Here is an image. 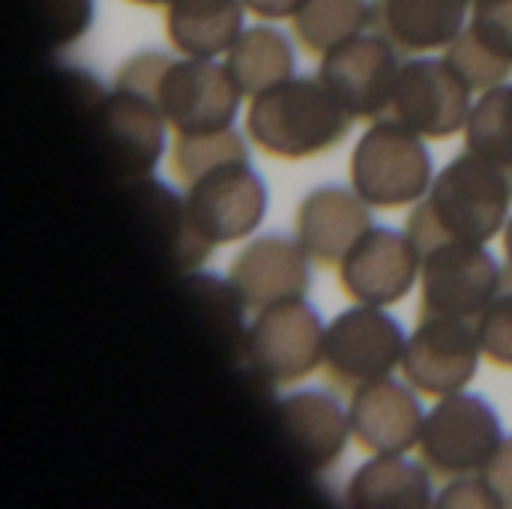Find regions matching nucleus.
Here are the masks:
<instances>
[{
  "mask_svg": "<svg viewBox=\"0 0 512 509\" xmlns=\"http://www.w3.org/2000/svg\"><path fill=\"white\" fill-rule=\"evenodd\" d=\"M510 204L512 168L465 147L411 210L405 234L420 258L444 243H489L504 228Z\"/></svg>",
  "mask_w": 512,
  "mask_h": 509,
  "instance_id": "nucleus-1",
  "label": "nucleus"
},
{
  "mask_svg": "<svg viewBox=\"0 0 512 509\" xmlns=\"http://www.w3.org/2000/svg\"><path fill=\"white\" fill-rule=\"evenodd\" d=\"M114 84L147 93L174 135L231 129L243 96L228 66L210 63L204 57L174 60L162 51L132 54L120 66Z\"/></svg>",
  "mask_w": 512,
  "mask_h": 509,
  "instance_id": "nucleus-2",
  "label": "nucleus"
},
{
  "mask_svg": "<svg viewBox=\"0 0 512 509\" xmlns=\"http://www.w3.org/2000/svg\"><path fill=\"white\" fill-rule=\"evenodd\" d=\"M354 114L315 78H288L252 96L246 132L273 159L300 162L339 147L354 126Z\"/></svg>",
  "mask_w": 512,
  "mask_h": 509,
  "instance_id": "nucleus-3",
  "label": "nucleus"
},
{
  "mask_svg": "<svg viewBox=\"0 0 512 509\" xmlns=\"http://www.w3.org/2000/svg\"><path fill=\"white\" fill-rule=\"evenodd\" d=\"M351 189L378 210L417 204L432 189V156L417 132L378 117L351 156Z\"/></svg>",
  "mask_w": 512,
  "mask_h": 509,
  "instance_id": "nucleus-4",
  "label": "nucleus"
},
{
  "mask_svg": "<svg viewBox=\"0 0 512 509\" xmlns=\"http://www.w3.org/2000/svg\"><path fill=\"white\" fill-rule=\"evenodd\" d=\"M504 432L495 408L483 396H444L423 420L417 456L432 480L450 483L480 474L501 450Z\"/></svg>",
  "mask_w": 512,
  "mask_h": 509,
  "instance_id": "nucleus-5",
  "label": "nucleus"
},
{
  "mask_svg": "<svg viewBox=\"0 0 512 509\" xmlns=\"http://www.w3.org/2000/svg\"><path fill=\"white\" fill-rule=\"evenodd\" d=\"M405 333L381 306H354L330 321L324 330V378L342 393L354 396L360 387L390 378L402 366Z\"/></svg>",
  "mask_w": 512,
  "mask_h": 509,
  "instance_id": "nucleus-6",
  "label": "nucleus"
},
{
  "mask_svg": "<svg viewBox=\"0 0 512 509\" xmlns=\"http://www.w3.org/2000/svg\"><path fill=\"white\" fill-rule=\"evenodd\" d=\"M324 330L306 300L276 303L255 315L240 363L270 387L300 384L324 363Z\"/></svg>",
  "mask_w": 512,
  "mask_h": 509,
  "instance_id": "nucleus-7",
  "label": "nucleus"
},
{
  "mask_svg": "<svg viewBox=\"0 0 512 509\" xmlns=\"http://www.w3.org/2000/svg\"><path fill=\"white\" fill-rule=\"evenodd\" d=\"M96 126V144L108 171L126 186L150 177L165 153V117L156 102L132 87L114 84L111 93L90 108Z\"/></svg>",
  "mask_w": 512,
  "mask_h": 509,
  "instance_id": "nucleus-8",
  "label": "nucleus"
},
{
  "mask_svg": "<svg viewBox=\"0 0 512 509\" xmlns=\"http://www.w3.org/2000/svg\"><path fill=\"white\" fill-rule=\"evenodd\" d=\"M480 354L477 321L420 315L417 330L405 342L402 375L420 396L444 399L462 393L474 381Z\"/></svg>",
  "mask_w": 512,
  "mask_h": 509,
  "instance_id": "nucleus-9",
  "label": "nucleus"
},
{
  "mask_svg": "<svg viewBox=\"0 0 512 509\" xmlns=\"http://www.w3.org/2000/svg\"><path fill=\"white\" fill-rule=\"evenodd\" d=\"M186 207L195 228L213 246H225L264 222L267 186L249 159H231L186 183Z\"/></svg>",
  "mask_w": 512,
  "mask_h": 509,
  "instance_id": "nucleus-10",
  "label": "nucleus"
},
{
  "mask_svg": "<svg viewBox=\"0 0 512 509\" xmlns=\"http://www.w3.org/2000/svg\"><path fill=\"white\" fill-rule=\"evenodd\" d=\"M471 87L456 75L447 60H408L399 69L384 117L408 126L420 138L447 141L471 114Z\"/></svg>",
  "mask_w": 512,
  "mask_h": 509,
  "instance_id": "nucleus-11",
  "label": "nucleus"
},
{
  "mask_svg": "<svg viewBox=\"0 0 512 509\" xmlns=\"http://www.w3.org/2000/svg\"><path fill=\"white\" fill-rule=\"evenodd\" d=\"M420 315L480 321L501 282L486 243H444L423 258Z\"/></svg>",
  "mask_w": 512,
  "mask_h": 509,
  "instance_id": "nucleus-12",
  "label": "nucleus"
},
{
  "mask_svg": "<svg viewBox=\"0 0 512 509\" xmlns=\"http://www.w3.org/2000/svg\"><path fill=\"white\" fill-rule=\"evenodd\" d=\"M399 69V51L387 39L357 33L324 54L318 78L357 120H378L390 105Z\"/></svg>",
  "mask_w": 512,
  "mask_h": 509,
  "instance_id": "nucleus-13",
  "label": "nucleus"
},
{
  "mask_svg": "<svg viewBox=\"0 0 512 509\" xmlns=\"http://www.w3.org/2000/svg\"><path fill=\"white\" fill-rule=\"evenodd\" d=\"M423 270V258L408 234L369 228L339 264V288L363 306H393L408 297Z\"/></svg>",
  "mask_w": 512,
  "mask_h": 509,
  "instance_id": "nucleus-14",
  "label": "nucleus"
},
{
  "mask_svg": "<svg viewBox=\"0 0 512 509\" xmlns=\"http://www.w3.org/2000/svg\"><path fill=\"white\" fill-rule=\"evenodd\" d=\"M228 282L240 294L246 312L258 315L276 303L306 300L312 276L309 258L297 240L282 234H267L252 240L228 270Z\"/></svg>",
  "mask_w": 512,
  "mask_h": 509,
  "instance_id": "nucleus-15",
  "label": "nucleus"
},
{
  "mask_svg": "<svg viewBox=\"0 0 512 509\" xmlns=\"http://www.w3.org/2000/svg\"><path fill=\"white\" fill-rule=\"evenodd\" d=\"M276 435L303 471L327 474L348 447L351 420L336 399L306 390L276 405Z\"/></svg>",
  "mask_w": 512,
  "mask_h": 509,
  "instance_id": "nucleus-16",
  "label": "nucleus"
},
{
  "mask_svg": "<svg viewBox=\"0 0 512 509\" xmlns=\"http://www.w3.org/2000/svg\"><path fill=\"white\" fill-rule=\"evenodd\" d=\"M372 228L369 204L345 186H318L312 189L294 219L297 243L306 252L309 264L333 270L351 252V246Z\"/></svg>",
  "mask_w": 512,
  "mask_h": 509,
  "instance_id": "nucleus-17",
  "label": "nucleus"
},
{
  "mask_svg": "<svg viewBox=\"0 0 512 509\" xmlns=\"http://www.w3.org/2000/svg\"><path fill=\"white\" fill-rule=\"evenodd\" d=\"M126 201L156 246V252L165 258V264L174 273H195L207 255L216 249L192 222L186 198H180L174 189L162 186L153 177H141L126 183Z\"/></svg>",
  "mask_w": 512,
  "mask_h": 509,
  "instance_id": "nucleus-18",
  "label": "nucleus"
},
{
  "mask_svg": "<svg viewBox=\"0 0 512 509\" xmlns=\"http://www.w3.org/2000/svg\"><path fill=\"white\" fill-rule=\"evenodd\" d=\"M414 393L417 390L411 384L405 387L393 378L360 387L351 396L348 408L351 438L357 441V447L375 456L408 453L411 447H417L426 414Z\"/></svg>",
  "mask_w": 512,
  "mask_h": 509,
  "instance_id": "nucleus-19",
  "label": "nucleus"
},
{
  "mask_svg": "<svg viewBox=\"0 0 512 509\" xmlns=\"http://www.w3.org/2000/svg\"><path fill=\"white\" fill-rule=\"evenodd\" d=\"M471 0H372L369 30L399 54L447 48L465 27Z\"/></svg>",
  "mask_w": 512,
  "mask_h": 509,
  "instance_id": "nucleus-20",
  "label": "nucleus"
},
{
  "mask_svg": "<svg viewBox=\"0 0 512 509\" xmlns=\"http://www.w3.org/2000/svg\"><path fill=\"white\" fill-rule=\"evenodd\" d=\"M243 9V0H171L165 9V36L174 51L213 60L240 39Z\"/></svg>",
  "mask_w": 512,
  "mask_h": 509,
  "instance_id": "nucleus-21",
  "label": "nucleus"
},
{
  "mask_svg": "<svg viewBox=\"0 0 512 509\" xmlns=\"http://www.w3.org/2000/svg\"><path fill=\"white\" fill-rule=\"evenodd\" d=\"M345 504L360 509L432 507V474L423 462L402 459V453L375 456L348 480Z\"/></svg>",
  "mask_w": 512,
  "mask_h": 509,
  "instance_id": "nucleus-22",
  "label": "nucleus"
},
{
  "mask_svg": "<svg viewBox=\"0 0 512 509\" xmlns=\"http://www.w3.org/2000/svg\"><path fill=\"white\" fill-rule=\"evenodd\" d=\"M228 72L234 75L243 96H258L294 72V51L285 39V33L273 27H249L240 33L234 48L228 51Z\"/></svg>",
  "mask_w": 512,
  "mask_h": 509,
  "instance_id": "nucleus-23",
  "label": "nucleus"
},
{
  "mask_svg": "<svg viewBox=\"0 0 512 509\" xmlns=\"http://www.w3.org/2000/svg\"><path fill=\"white\" fill-rule=\"evenodd\" d=\"M183 294L192 303V312L201 321V327L219 345V351L228 357H240L249 327L243 324L246 306L234 285L210 273H192L183 282Z\"/></svg>",
  "mask_w": 512,
  "mask_h": 509,
  "instance_id": "nucleus-24",
  "label": "nucleus"
},
{
  "mask_svg": "<svg viewBox=\"0 0 512 509\" xmlns=\"http://www.w3.org/2000/svg\"><path fill=\"white\" fill-rule=\"evenodd\" d=\"M294 39L306 54H327L369 27L366 0H306L291 18Z\"/></svg>",
  "mask_w": 512,
  "mask_h": 509,
  "instance_id": "nucleus-25",
  "label": "nucleus"
},
{
  "mask_svg": "<svg viewBox=\"0 0 512 509\" xmlns=\"http://www.w3.org/2000/svg\"><path fill=\"white\" fill-rule=\"evenodd\" d=\"M24 36L45 51L75 45L93 24V0H9Z\"/></svg>",
  "mask_w": 512,
  "mask_h": 509,
  "instance_id": "nucleus-26",
  "label": "nucleus"
},
{
  "mask_svg": "<svg viewBox=\"0 0 512 509\" xmlns=\"http://www.w3.org/2000/svg\"><path fill=\"white\" fill-rule=\"evenodd\" d=\"M465 147L512 168V84L483 90L465 123Z\"/></svg>",
  "mask_w": 512,
  "mask_h": 509,
  "instance_id": "nucleus-27",
  "label": "nucleus"
},
{
  "mask_svg": "<svg viewBox=\"0 0 512 509\" xmlns=\"http://www.w3.org/2000/svg\"><path fill=\"white\" fill-rule=\"evenodd\" d=\"M231 159H249L243 138L231 129L204 132V135H174L171 174L180 183H192L198 174L210 171L213 165L231 162Z\"/></svg>",
  "mask_w": 512,
  "mask_h": 509,
  "instance_id": "nucleus-28",
  "label": "nucleus"
},
{
  "mask_svg": "<svg viewBox=\"0 0 512 509\" xmlns=\"http://www.w3.org/2000/svg\"><path fill=\"white\" fill-rule=\"evenodd\" d=\"M456 75L471 87V90H489V87H498L510 78L512 63L492 54L477 36L474 30H462L450 45H447V57H444Z\"/></svg>",
  "mask_w": 512,
  "mask_h": 509,
  "instance_id": "nucleus-29",
  "label": "nucleus"
},
{
  "mask_svg": "<svg viewBox=\"0 0 512 509\" xmlns=\"http://www.w3.org/2000/svg\"><path fill=\"white\" fill-rule=\"evenodd\" d=\"M477 330H480L483 357L492 366L512 372V264L501 270V282L495 288L492 303L480 315Z\"/></svg>",
  "mask_w": 512,
  "mask_h": 509,
  "instance_id": "nucleus-30",
  "label": "nucleus"
},
{
  "mask_svg": "<svg viewBox=\"0 0 512 509\" xmlns=\"http://www.w3.org/2000/svg\"><path fill=\"white\" fill-rule=\"evenodd\" d=\"M471 30L492 54L512 63V0H477Z\"/></svg>",
  "mask_w": 512,
  "mask_h": 509,
  "instance_id": "nucleus-31",
  "label": "nucleus"
},
{
  "mask_svg": "<svg viewBox=\"0 0 512 509\" xmlns=\"http://www.w3.org/2000/svg\"><path fill=\"white\" fill-rule=\"evenodd\" d=\"M435 507H495V498L483 480V474H468L459 480H450V486L444 489V495L435 501Z\"/></svg>",
  "mask_w": 512,
  "mask_h": 509,
  "instance_id": "nucleus-32",
  "label": "nucleus"
},
{
  "mask_svg": "<svg viewBox=\"0 0 512 509\" xmlns=\"http://www.w3.org/2000/svg\"><path fill=\"white\" fill-rule=\"evenodd\" d=\"M480 474L495 498V507L512 509V438L501 444V450L492 456V462Z\"/></svg>",
  "mask_w": 512,
  "mask_h": 509,
  "instance_id": "nucleus-33",
  "label": "nucleus"
},
{
  "mask_svg": "<svg viewBox=\"0 0 512 509\" xmlns=\"http://www.w3.org/2000/svg\"><path fill=\"white\" fill-rule=\"evenodd\" d=\"M306 0H243V6L264 18V21H276V18H294L297 9L303 6Z\"/></svg>",
  "mask_w": 512,
  "mask_h": 509,
  "instance_id": "nucleus-34",
  "label": "nucleus"
},
{
  "mask_svg": "<svg viewBox=\"0 0 512 509\" xmlns=\"http://www.w3.org/2000/svg\"><path fill=\"white\" fill-rule=\"evenodd\" d=\"M504 255H507V264H512V216L507 219V228H504Z\"/></svg>",
  "mask_w": 512,
  "mask_h": 509,
  "instance_id": "nucleus-35",
  "label": "nucleus"
},
{
  "mask_svg": "<svg viewBox=\"0 0 512 509\" xmlns=\"http://www.w3.org/2000/svg\"><path fill=\"white\" fill-rule=\"evenodd\" d=\"M126 3H135V6H162L165 3L168 6L171 0H126Z\"/></svg>",
  "mask_w": 512,
  "mask_h": 509,
  "instance_id": "nucleus-36",
  "label": "nucleus"
},
{
  "mask_svg": "<svg viewBox=\"0 0 512 509\" xmlns=\"http://www.w3.org/2000/svg\"><path fill=\"white\" fill-rule=\"evenodd\" d=\"M471 3H477V0H471Z\"/></svg>",
  "mask_w": 512,
  "mask_h": 509,
  "instance_id": "nucleus-37",
  "label": "nucleus"
}]
</instances>
